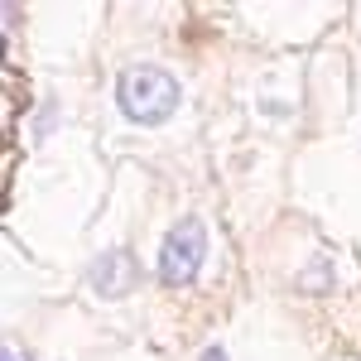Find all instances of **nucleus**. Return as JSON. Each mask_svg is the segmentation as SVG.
<instances>
[{"label": "nucleus", "mask_w": 361, "mask_h": 361, "mask_svg": "<svg viewBox=\"0 0 361 361\" xmlns=\"http://www.w3.org/2000/svg\"><path fill=\"white\" fill-rule=\"evenodd\" d=\"M116 106L130 116L135 126H159L169 116L178 111V82L169 78L164 68H126L121 78H116Z\"/></svg>", "instance_id": "f257e3e1"}, {"label": "nucleus", "mask_w": 361, "mask_h": 361, "mask_svg": "<svg viewBox=\"0 0 361 361\" xmlns=\"http://www.w3.org/2000/svg\"><path fill=\"white\" fill-rule=\"evenodd\" d=\"M130 255L126 250H106V255H97V265H92V284H97V294H126L130 289Z\"/></svg>", "instance_id": "7ed1b4c3"}, {"label": "nucleus", "mask_w": 361, "mask_h": 361, "mask_svg": "<svg viewBox=\"0 0 361 361\" xmlns=\"http://www.w3.org/2000/svg\"><path fill=\"white\" fill-rule=\"evenodd\" d=\"M202 361H226V352H222V347H212V352H202Z\"/></svg>", "instance_id": "20e7f679"}, {"label": "nucleus", "mask_w": 361, "mask_h": 361, "mask_svg": "<svg viewBox=\"0 0 361 361\" xmlns=\"http://www.w3.org/2000/svg\"><path fill=\"white\" fill-rule=\"evenodd\" d=\"M202 255H207V226L197 222V217L178 222L164 236V250H159V279L173 284V289H183L188 279H197Z\"/></svg>", "instance_id": "f03ea898"}]
</instances>
